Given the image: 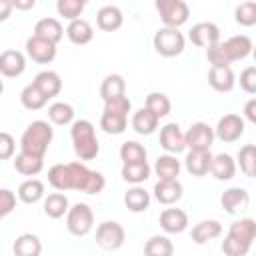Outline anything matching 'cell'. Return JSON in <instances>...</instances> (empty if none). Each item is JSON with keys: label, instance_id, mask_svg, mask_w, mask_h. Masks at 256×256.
Listing matches in <instances>:
<instances>
[{"label": "cell", "instance_id": "7c38bea8", "mask_svg": "<svg viewBox=\"0 0 256 256\" xmlns=\"http://www.w3.org/2000/svg\"><path fill=\"white\" fill-rule=\"evenodd\" d=\"M214 132H216L218 140H222L226 144H232V142L240 140V136L244 134V118L240 114H224L218 120Z\"/></svg>", "mask_w": 256, "mask_h": 256}, {"label": "cell", "instance_id": "d590c367", "mask_svg": "<svg viewBox=\"0 0 256 256\" xmlns=\"http://www.w3.org/2000/svg\"><path fill=\"white\" fill-rule=\"evenodd\" d=\"M172 254H174V244L168 236L154 234L144 244V256H172Z\"/></svg>", "mask_w": 256, "mask_h": 256}, {"label": "cell", "instance_id": "836d02e7", "mask_svg": "<svg viewBox=\"0 0 256 256\" xmlns=\"http://www.w3.org/2000/svg\"><path fill=\"white\" fill-rule=\"evenodd\" d=\"M18 198L24 204H36L44 198V184L38 178H28L18 186Z\"/></svg>", "mask_w": 256, "mask_h": 256}, {"label": "cell", "instance_id": "4316f807", "mask_svg": "<svg viewBox=\"0 0 256 256\" xmlns=\"http://www.w3.org/2000/svg\"><path fill=\"white\" fill-rule=\"evenodd\" d=\"M212 176L220 182H226V180H232L236 176V160L230 156V154H216L212 158V168H210Z\"/></svg>", "mask_w": 256, "mask_h": 256}, {"label": "cell", "instance_id": "3957f363", "mask_svg": "<svg viewBox=\"0 0 256 256\" xmlns=\"http://www.w3.org/2000/svg\"><path fill=\"white\" fill-rule=\"evenodd\" d=\"M256 240V220L240 218L230 224L228 234L222 242L224 256H246Z\"/></svg>", "mask_w": 256, "mask_h": 256}, {"label": "cell", "instance_id": "c3c4849f", "mask_svg": "<svg viewBox=\"0 0 256 256\" xmlns=\"http://www.w3.org/2000/svg\"><path fill=\"white\" fill-rule=\"evenodd\" d=\"M244 116L248 122L256 124V98H250L246 104H244Z\"/></svg>", "mask_w": 256, "mask_h": 256}, {"label": "cell", "instance_id": "9c48e42d", "mask_svg": "<svg viewBox=\"0 0 256 256\" xmlns=\"http://www.w3.org/2000/svg\"><path fill=\"white\" fill-rule=\"evenodd\" d=\"M94 226V212L86 202H76L66 214V228L74 236H86Z\"/></svg>", "mask_w": 256, "mask_h": 256}, {"label": "cell", "instance_id": "e0dca14e", "mask_svg": "<svg viewBox=\"0 0 256 256\" xmlns=\"http://www.w3.org/2000/svg\"><path fill=\"white\" fill-rule=\"evenodd\" d=\"M26 70V56L20 50H4L0 54V72L4 78H18Z\"/></svg>", "mask_w": 256, "mask_h": 256}, {"label": "cell", "instance_id": "e575fe53", "mask_svg": "<svg viewBox=\"0 0 256 256\" xmlns=\"http://www.w3.org/2000/svg\"><path fill=\"white\" fill-rule=\"evenodd\" d=\"M124 204L130 212L138 214V212H144L148 210L150 206V192H146L142 186H132L126 194H124Z\"/></svg>", "mask_w": 256, "mask_h": 256}, {"label": "cell", "instance_id": "d4e9b609", "mask_svg": "<svg viewBox=\"0 0 256 256\" xmlns=\"http://www.w3.org/2000/svg\"><path fill=\"white\" fill-rule=\"evenodd\" d=\"M34 36L44 38V40H48L52 44H58L62 40V36H64V28H62L58 18H42L34 26Z\"/></svg>", "mask_w": 256, "mask_h": 256}, {"label": "cell", "instance_id": "8fae6325", "mask_svg": "<svg viewBox=\"0 0 256 256\" xmlns=\"http://www.w3.org/2000/svg\"><path fill=\"white\" fill-rule=\"evenodd\" d=\"M186 148L188 150H210L214 144L216 132L206 122H194L186 132Z\"/></svg>", "mask_w": 256, "mask_h": 256}, {"label": "cell", "instance_id": "ab89813d", "mask_svg": "<svg viewBox=\"0 0 256 256\" xmlns=\"http://www.w3.org/2000/svg\"><path fill=\"white\" fill-rule=\"evenodd\" d=\"M20 102H22V106H24L26 110H40V108L46 106L48 98L30 82V84L24 86V90L20 92Z\"/></svg>", "mask_w": 256, "mask_h": 256}, {"label": "cell", "instance_id": "4dcf8cb0", "mask_svg": "<svg viewBox=\"0 0 256 256\" xmlns=\"http://www.w3.org/2000/svg\"><path fill=\"white\" fill-rule=\"evenodd\" d=\"M118 96H126V80L120 74H108L100 84V98L108 102Z\"/></svg>", "mask_w": 256, "mask_h": 256}, {"label": "cell", "instance_id": "9a60e30c", "mask_svg": "<svg viewBox=\"0 0 256 256\" xmlns=\"http://www.w3.org/2000/svg\"><path fill=\"white\" fill-rule=\"evenodd\" d=\"M26 54H28V58H32L38 64H50L56 58V44L32 34L26 40Z\"/></svg>", "mask_w": 256, "mask_h": 256}, {"label": "cell", "instance_id": "ee69618b", "mask_svg": "<svg viewBox=\"0 0 256 256\" xmlns=\"http://www.w3.org/2000/svg\"><path fill=\"white\" fill-rule=\"evenodd\" d=\"M234 20L240 26H254L256 24V2H242L234 10Z\"/></svg>", "mask_w": 256, "mask_h": 256}, {"label": "cell", "instance_id": "83f0119b", "mask_svg": "<svg viewBox=\"0 0 256 256\" xmlns=\"http://www.w3.org/2000/svg\"><path fill=\"white\" fill-rule=\"evenodd\" d=\"M154 172L158 180H178L180 174V160L174 154H162L154 162Z\"/></svg>", "mask_w": 256, "mask_h": 256}, {"label": "cell", "instance_id": "ffe728a7", "mask_svg": "<svg viewBox=\"0 0 256 256\" xmlns=\"http://www.w3.org/2000/svg\"><path fill=\"white\" fill-rule=\"evenodd\" d=\"M208 84L216 92H232L236 86V76L230 66H210L208 72Z\"/></svg>", "mask_w": 256, "mask_h": 256}, {"label": "cell", "instance_id": "bcb514c9", "mask_svg": "<svg viewBox=\"0 0 256 256\" xmlns=\"http://www.w3.org/2000/svg\"><path fill=\"white\" fill-rule=\"evenodd\" d=\"M14 208H16V194L10 188H2L0 190V216L6 218Z\"/></svg>", "mask_w": 256, "mask_h": 256}, {"label": "cell", "instance_id": "cb8c5ba5", "mask_svg": "<svg viewBox=\"0 0 256 256\" xmlns=\"http://www.w3.org/2000/svg\"><path fill=\"white\" fill-rule=\"evenodd\" d=\"M96 24L104 32H114L124 24V14L118 6H112V4L102 6L96 14Z\"/></svg>", "mask_w": 256, "mask_h": 256}, {"label": "cell", "instance_id": "6da1fadb", "mask_svg": "<svg viewBox=\"0 0 256 256\" xmlns=\"http://www.w3.org/2000/svg\"><path fill=\"white\" fill-rule=\"evenodd\" d=\"M48 182L56 192L78 190L84 194H100L106 186V178L98 170H90L84 162L54 164L48 170Z\"/></svg>", "mask_w": 256, "mask_h": 256}, {"label": "cell", "instance_id": "484cf974", "mask_svg": "<svg viewBox=\"0 0 256 256\" xmlns=\"http://www.w3.org/2000/svg\"><path fill=\"white\" fill-rule=\"evenodd\" d=\"M66 36H68V40H70L72 44L84 46V44L92 42V38H94V28L90 26L88 20L78 18V20H74V22H70V24L66 26Z\"/></svg>", "mask_w": 256, "mask_h": 256}, {"label": "cell", "instance_id": "52a82bcc", "mask_svg": "<svg viewBox=\"0 0 256 256\" xmlns=\"http://www.w3.org/2000/svg\"><path fill=\"white\" fill-rule=\"evenodd\" d=\"M152 44H154V50L164 56V58H174V56H180L186 48V38L184 34L178 30V28H160L156 30L154 38H152Z\"/></svg>", "mask_w": 256, "mask_h": 256}, {"label": "cell", "instance_id": "f546056e", "mask_svg": "<svg viewBox=\"0 0 256 256\" xmlns=\"http://www.w3.org/2000/svg\"><path fill=\"white\" fill-rule=\"evenodd\" d=\"M14 256H40L42 254V242L36 234H20L16 240H14Z\"/></svg>", "mask_w": 256, "mask_h": 256}, {"label": "cell", "instance_id": "816d5d0a", "mask_svg": "<svg viewBox=\"0 0 256 256\" xmlns=\"http://www.w3.org/2000/svg\"><path fill=\"white\" fill-rule=\"evenodd\" d=\"M252 56H254V62H256V46H254V50H252Z\"/></svg>", "mask_w": 256, "mask_h": 256}, {"label": "cell", "instance_id": "7dc6e473", "mask_svg": "<svg viewBox=\"0 0 256 256\" xmlns=\"http://www.w3.org/2000/svg\"><path fill=\"white\" fill-rule=\"evenodd\" d=\"M14 150H16V142H14L12 134L2 132V134H0V160H8V158H12Z\"/></svg>", "mask_w": 256, "mask_h": 256}, {"label": "cell", "instance_id": "f1b7e54d", "mask_svg": "<svg viewBox=\"0 0 256 256\" xmlns=\"http://www.w3.org/2000/svg\"><path fill=\"white\" fill-rule=\"evenodd\" d=\"M68 210H70V202L64 192H52L44 198V214L48 218L58 220L64 214H68Z\"/></svg>", "mask_w": 256, "mask_h": 256}, {"label": "cell", "instance_id": "681fc988", "mask_svg": "<svg viewBox=\"0 0 256 256\" xmlns=\"http://www.w3.org/2000/svg\"><path fill=\"white\" fill-rule=\"evenodd\" d=\"M12 8H14L12 0H0V20H8Z\"/></svg>", "mask_w": 256, "mask_h": 256}, {"label": "cell", "instance_id": "4fadbf2b", "mask_svg": "<svg viewBox=\"0 0 256 256\" xmlns=\"http://www.w3.org/2000/svg\"><path fill=\"white\" fill-rule=\"evenodd\" d=\"M188 40L198 48H212L220 42V28L214 22H198L190 28Z\"/></svg>", "mask_w": 256, "mask_h": 256}, {"label": "cell", "instance_id": "74e56055", "mask_svg": "<svg viewBox=\"0 0 256 256\" xmlns=\"http://www.w3.org/2000/svg\"><path fill=\"white\" fill-rule=\"evenodd\" d=\"M146 148L136 142V140H126L120 146V160L122 164H138V162H146Z\"/></svg>", "mask_w": 256, "mask_h": 256}, {"label": "cell", "instance_id": "44dd1931", "mask_svg": "<svg viewBox=\"0 0 256 256\" xmlns=\"http://www.w3.org/2000/svg\"><path fill=\"white\" fill-rule=\"evenodd\" d=\"M32 84H34L48 100L54 98V96H58L60 90H62V78H60V74L54 72V70H42V72H38V74L34 76Z\"/></svg>", "mask_w": 256, "mask_h": 256}, {"label": "cell", "instance_id": "f6af8a7d", "mask_svg": "<svg viewBox=\"0 0 256 256\" xmlns=\"http://www.w3.org/2000/svg\"><path fill=\"white\" fill-rule=\"evenodd\" d=\"M240 88L248 94H256V66H248L240 72Z\"/></svg>", "mask_w": 256, "mask_h": 256}, {"label": "cell", "instance_id": "f35d334b", "mask_svg": "<svg viewBox=\"0 0 256 256\" xmlns=\"http://www.w3.org/2000/svg\"><path fill=\"white\" fill-rule=\"evenodd\" d=\"M238 166L248 178H256V144H244L238 150Z\"/></svg>", "mask_w": 256, "mask_h": 256}, {"label": "cell", "instance_id": "603a6c76", "mask_svg": "<svg viewBox=\"0 0 256 256\" xmlns=\"http://www.w3.org/2000/svg\"><path fill=\"white\" fill-rule=\"evenodd\" d=\"M158 122H160V118H158L154 112H150L146 106L140 108V110H136V112L132 114V120H130L134 132L140 134V136H150V134H154L156 128H158Z\"/></svg>", "mask_w": 256, "mask_h": 256}, {"label": "cell", "instance_id": "277c9868", "mask_svg": "<svg viewBox=\"0 0 256 256\" xmlns=\"http://www.w3.org/2000/svg\"><path fill=\"white\" fill-rule=\"evenodd\" d=\"M52 138H54V128L46 120H34L26 126V130L20 136V152L36 158H44Z\"/></svg>", "mask_w": 256, "mask_h": 256}, {"label": "cell", "instance_id": "8d00e7d4", "mask_svg": "<svg viewBox=\"0 0 256 256\" xmlns=\"http://www.w3.org/2000/svg\"><path fill=\"white\" fill-rule=\"evenodd\" d=\"M14 168H16V172H20L24 176H36L44 168V158H36V156L20 152L14 158Z\"/></svg>", "mask_w": 256, "mask_h": 256}, {"label": "cell", "instance_id": "30bf717a", "mask_svg": "<svg viewBox=\"0 0 256 256\" xmlns=\"http://www.w3.org/2000/svg\"><path fill=\"white\" fill-rule=\"evenodd\" d=\"M126 240V230L120 222L116 220H104L102 224H98L96 228V244L106 250V252H114L118 248H122Z\"/></svg>", "mask_w": 256, "mask_h": 256}, {"label": "cell", "instance_id": "d6a6232c", "mask_svg": "<svg viewBox=\"0 0 256 256\" xmlns=\"http://www.w3.org/2000/svg\"><path fill=\"white\" fill-rule=\"evenodd\" d=\"M152 168L148 166V162H138V164H122V180L134 186H140L142 182H146L150 178Z\"/></svg>", "mask_w": 256, "mask_h": 256}, {"label": "cell", "instance_id": "ba28073f", "mask_svg": "<svg viewBox=\"0 0 256 256\" xmlns=\"http://www.w3.org/2000/svg\"><path fill=\"white\" fill-rule=\"evenodd\" d=\"M154 8L166 28H180L190 16V8L184 0H156Z\"/></svg>", "mask_w": 256, "mask_h": 256}, {"label": "cell", "instance_id": "2e32d148", "mask_svg": "<svg viewBox=\"0 0 256 256\" xmlns=\"http://www.w3.org/2000/svg\"><path fill=\"white\" fill-rule=\"evenodd\" d=\"M220 204H222V208H224L228 214L234 216V214H240L242 210L248 208V204H250V194H248L244 188H240V186H232V188H228V190L222 192Z\"/></svg>", "mask_w": 256, "mask_h": 256}, {"label": "cell", "instance_id": "ac0fdd59", "mask_svg": "<svg viewBox=\"0 0 256 256\" xmlns=\"http://www.w3.org/2000/svg\"><path fill=\"white\" fill-rule=\"evenodd\" d=\"M154 198L164 204V206H170V204H176L182 194H184V186L180 180H158L154 184Z\"/></svg>", "mask_w": 256, "mask_h": 256}, {"label": "cell", "instance_id": "7402d4cb", "mask_svg": "<svg viewBox=\"0 0 256 256\" xmlns=\"http://www.w3.org/2000/svg\"><path fill=\"white\" fill-rule=\"evenodd\" d=\"M212 154L210 150H190L186 154L184 166L192 176H206L212 168Z\"/></svg>", "mask_w": 256, "mask_h": 256}, {"label": "cell", "instance_id": "5b68a950", "mask_svg": "<svg viewBox=\"0 0 256 256\" xmlns=\"http://www.w3.org/2000/svg\"><path fill=\"white\" fill-rule=\"evenodd\" d=\"M70 138H72V146H74V154L80 160H94L100 152V142L96 138V130L94 124L90 120H74L72 128H70Z\"/></svg>", "mask_w": 256, "mask_h": 256}, {"label": "cell", "instance_id": "1f68e13d", "mask_svg": "<svg viewBox=\"0 0 256 256\" xmlns=\"http://www.w3.org/2000/svg\"><path fill=\"white\" fill-rule=\"evenodd\" d=\"M222 234V224L218 220H202L192 228V240L196 244H206Z\"/></svg>", "mask_w": 256, "mask_h": 256}, {"label": "cell", "instance_id": "60d3db41", "mask_svg": "<svg viewBox=\"0 0 256 256\" xmlns=\"http://www.w3.org/2000/svg\"><path fill=\"white\" fill-rule=\"evenodd\" d=\"M48 118L56 124V126H66V124H74V108L68 102H54L48 108Z\"/></svg>", "mask_w": 256, "mask_h": 256}, {"label": "cell", "instance_id": "b9f144b4", "mask_svg": "<svg viewBox=\"0 0 256 256\" xmlns=\"http://www.w3.org/2000/svg\"><path fill=\"white\" fill-rule=\"evenodd\" d=\"M146 108H148L150 112H154L158 118H164V116L170 114L172 102H170V98H168L164 92H150V94L146 96Z\"/></svg>", "mask_w": 256, "mask_h": 256}, {"label": "cell", "instance_id": "7bdbcfd3", "mask_svg": "<svg viewBox=\"0 0 256 256\" xmlns=\"http://www.w3.org/2000/svg\"><path fill=\"white\" fill-rule=\"evenodd\" d=\"M84 6H86V4H84L82 0H58V2H56V12H58L62 18L74 22V20H78L80 14L84 12Z\"/></svg>", "mask_w": 256, "mask_h": 256}, {"label": "cell", "instance_id": "f907efd6", "mask_svg": "<svg viewBox=\"0 0 256 256\" xmlns=\"http://www.w3.org/2000/svg\"><path fill=\"white\" fill-rule=\"evenodd\" d=\"M12 2H14V0H12ZM34 4H36L34 0H26V2H18V0H16V2H14V8H20V10H28V8H34Z\"/></svg>", "mask_w": 256, "mask_h": 256}, {"label": "cell", "instance_id": "7a4b0ae2", "mask_svg": "<svg viewBox=\"0 0 256 256\" xmlns=\"http://www.w3.org/2000/svg\"><path fill=\"white\" fill-rule=\"evenodd\" d=\"M252 50H254L252 40L246 34H236V36H230L224 42L220 40L216 46L208 48L206 56L212 66H230L232 62H238V60H244L246 56H250Z\"/></svg>", "mask_w": 256, "mask_h": 256}, {"label": "cell", "instance_id": "8992f818", "mask_svg": "<svg viewBox=\"0 0 256 256\" xmlns=\"http://www.w3.org/2000/svg\"><path fill=\"white\" fill-rule=\"evenodd\" d=\"M132 110V102L128 96H118L104 102V112L100 116V128L106 134H122L128 126V114Z\"/></svg>", "mask_w": 256, "mask_h": 256}, {"label": "cell", "instance_id": "5bb4252c", "mask_svg": "<svg viewBox=\"0 0 256 256\" xmlns=\"http://www.w3.org/2000/svg\"><path fill=\"white\" fill-rule=\"evenodd\" d=\"M160 146L174 156L186 150V134L180 130L176 122H168L160 128Z\"/></svg>", "mask_w": 256, "mask_h": 256}, {"label": "cell", "instance_id": "d6986e66", "mask_svg": "<svg viewBox=\"0 0 256 256\" xmlns=\"http://www.w3.org/2000/svg\"><path fill=\"white\" fill-rule=\"evenodd\" d=\"M160 228L166 234H180L188 228V214L182 208H164L160 212Z\"/></svg>", "mask_w": 256, "mask_h": 256}]
</instances>
